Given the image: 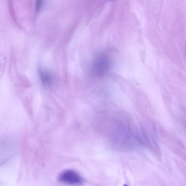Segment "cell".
<instances>
[{
    "instance_id": "1",
    "label": "cell",
    "mask_w": 186,
    "mask_h": 186,
    "mask_svg": "<svg viewBox=\"0 0 186 186\" xmlns=\"http://www.w3.org/2000/svg\"><path fill=\"white\" fill-rule=\"evenodd\" d=\"M60 181L67 184L80 185L83 183L82 177L76 172L67 170L63 172L59 177Z\"/></svg>"
},
{
    "instance_id": "2",
    "label": "cell",
    "mask_w": 186,
    "mask_h": 186,
    "mask_svg": "<svg viewBox=\"0 0 186 186\" xmlns=\"http://www.w3.org/2000/svg\"><path fill=\"white\" fill-rule=\"evenodd\" d=\"M108 66V62L104 56H100L95 59L93 68L95 72L100 73L104 72Z\"/></svg>"
},
{
    "instance_id": "3",
    "label": "cell",
    "mask_w": 186,
    "mask_h": 186,
    "mask_svg": "<svg viewBox=\"0 0 186 186\" xmlns=\"http://www.w3.org/2000/svg\"><path fill=\"white\" fill-rule=\"evenodd\" d=\"M40 76L43 83L46 85L50 83L51 80V76L48 72L45 71L41 72H40Z\"/></svg>"
},
{
    "instance_id": "4",
    "label": "cell",
    "mask_w": 186,
    "mask_h": 186,
    "mask_svg": "<svg viewBox=\"0 0 186 186\" xmlns=\"http://www.w3.org/2000/svg\"><path fill=\"white\" fill-rule=\"evenodd\" d=\"M41 6V1H38L36 3V10L38 11L39 10L40 8V6Z\"/></svg>"
},
{
    "instance_id": "5",
    "label": "cell",
    "mask_w": 186,
    "mask_h": 186,
    "mask_svg": "<svg viewBox=\"0 0 186 186\" xmlns=\"http://www.w3.org/2000/svg\"><path fill=\"white\" fill-rule=\"evenodd\" d=\"M127 186V185L126 184H125V185H124V186Z\"/></svg>"
}]
</instances>
